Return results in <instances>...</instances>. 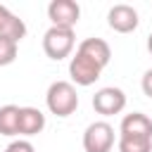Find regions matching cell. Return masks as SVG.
Masks as SVG:
<instances>
[{
    "label": "cell",
    "instance_id": "cell-1",
    "mask_svg": "<svg viewBox=\"0 0 152 152\" xmlns=\"http://www.w3.org/2000/svg\"><path fill=\"white\" fill-rule=\"evenodd\" d=\"M45 104L50 109V114L64 119V116H71L78 107V93H76V86L69 83V81H55L50 83L48 93H45Z\"/></svg>",
    "mask_w": 152,
    "mask_h": 152
},
{
    "label": "cell",
    "instance_id": "cell-2",
    "mask_svg": "<svg viewBox=\"0 0 152 152\" xmlns=\"http://www.w3.org/2000/svg\"><path fill=\"white\" fill-rule=\"evenodd\" d=\"M76 45V36H74V28H59V26H50L43 36V50L50 59L59 62L64 57L71 55Z\"/></svg>",
    "mask_w": 152,
    "mask_h": 152
},
{
    "label": "cell",
    "instance_id": "cell-3",
    "mask_svg": "<svg viewBox=\"0 0 152 152\" xmlns=\"http://www.w3.org/2000/svg\"><path fill=\"white\" fill-rule=\"evenodd\" d=\"M114 147V128L107 121H93L83 133L86 152H112Z\"/></svg>",
    "mask_w": 152,
    "mask_h": 152
},
{
    "label": "cell",
    "instance_id": "cell-4",
    "mask_svg": "<svg viewBox=\"0 0 152 152\" xmlns=\"http://www.w3.org/2000/svg\"><path fill=\"white\" fill-rule=\"evenodd\" d=\"M126 107V93L121 88H114V86H107V88H100L95 95H93V109L102 116H114V114H121Z\"/></svg>",
    "mask_w": 152,
    "mask_h": 152
},
{
    "label": "cell",
    "instance_id": "cell-5",
    "mask_svg": "<svg viewBox=\"0 0 152 152\" xmlns=\"http://www.w3.org/2000/svg\"><path fill=\"white\" fill-rule=\"evenodd\" d=\"M100 74H102V66L81 52H76L69 62V76L76 86H93L100 78Z\"/></svg>",
    "mask_w": 152,
    "mask_h": 152
},
{
    "label": "cell",
    "instance_id": "cell-6",
    "mask_svg": "<svg viewBox=\"0 0 152 152\" xmlns=\"http://www.w3.org/2000/svg\"><path fill=\"white\" fill-rule=\"evenodd\" d=\"M48 17H50L52 26L74 28L78 24V17H81V7L74 0H52L48 5Z\"/></svg>",
    "mask_w": 152,
    "mask_h": 152
},
{
    "label": "cell",
    "instance_id": "cell-7",
    "mask_svg": "<svg viewBox=\"0 0 152 152\" xmlns=\"http://www.w3.org/2000/svg\"><path fill=\"white\" fill-rule=\"evenodd\" d=\"M138 21L140 19H138L135 7L126 5V2H119V5H114L107 12V24L116 33H131V31H135L138 28Z\"/></svg>",
    "mask_w": 152,
    "mask_h": 152
},
{
    "label": "cell",
    "instance_id": "cell-8",
    "mask_svg": "<svg viewBox=\"0 0 152 152\" xmlns=\"http://www.w3.org/2000/svg\"><path fill=\"white\" fill-rule=\"evenodd\" d=\"M76 52L90 57V59H93L95 64H100L102 69H104V66L109 64V59H112V48H109V43L102 40V38H86V40H81L78 48H76Z\"/></svg>",
    "mask_w": 152,
    "mask_h": 152
},
{
    "label": "cell",
    "instance_id": "cell-9",
    "mask_svg": "<svg viewBox=\"0 0 152 152\" xmlns=\"http://www.w3.org/2000/svg\"><path fill=\"white\" fill-rule=\"evenodd\" d=\"M119 135H142V138H152V119L142 112H131L121 119L119 126Z\"/></svg>",
    "mask_w": 152,
    "mask_h": 152
},
{
    "label": "cell",
    "instance_id": "cell-10",
    "mask_svg": "<svg viewBox=\"0 0 152 152\" xmlns=\"http://www.w3.org/2000/svg\"><path fill=\"white\" fill-rule=\"evenodd\" d=\"M43 128H45V114L40 109H36V107H21V114H19V135L31 138V135H38Z\"/></svg>",
    "mask_w": 152,
    "mask_h": 152
},
{
    "label": "cell",
    "instance_id": "cell-11",
    "mask_svg": "<svg viewBox=\"0 0 152 152\" xmlns=\"http://www.w3.org/2000/svg\"><path fill=\"white\" fill-rule=\"evenodd\" d=\"M0 36L12 38V40H21L26 36V24L24 19H19L14 12H10L5 5H0Z\"/></svg>",
    "mask_w": 152,
    "mask_h": 152
},
{
    "label": "cell",
    "instance_id": "cell-12",
    "mask_svg": "<svg viewBox=\"0 0 152 152\" xmlns=\"http://www.w3.org/2000/svg\"><path fill=\"white\" fill-rule=\"evenodd\" d=\"M19 114L21 107L17 104L0 107V135H19Z\"/></svg>",
    "mask_w": 152,
    "mask_h": 152
},
{
    "label": "cell",
    "instance_id": "cell-13",
    "mask_svg": "<svg viewBox=\"0 0 152 152\" xmlns=\"http://www.w3.org/2000/svg\"><path fill=\"white\" fill-rule=\"evenodd\" d=\"M119 152H152V138L142 135H119Z\"/></svg>",
    "mask_w": 152,
    "mask_h": 152
},
{
    "label": "cell",
    "instance_id": "cell-14",
    "mask_svg": "<svg viewBox=\"0 0 152 152\" xmlns=\"http://www.w3.org/2000/svg\"><path fill=\"white\" fill-rule=\"evenodd\" d=\"M17 50H19V43H17V40L0 36V66L12 64V62L17 59Z\"/></svg>",
    "mask_w": 152,
    "mask_h": 152
},
{
    "label": "cell",
    "instance_id": "cell-15",
    "mask_svg": "<svg viewBox=\"0 0 152 152\" xmlns=\"http://www.w3.org/2000/svg\"><path fill=\"white\" fill-rule=\"evenodd\" d=\"M5 152H36V147L31 145V140L19 138V140H12V142L7 145V150H5Z\"/></svg>",
    "mask_w": 152,
    "mask_h": 152
},
{
    "label": "cell",
    "instance_id": "cell-16",
    "mask_svg": "<svg viewBox=\"0 0 152 152\" xmlns=\"http://www.w3.org/2000/svg\"><path fill=\"white\" fill-rule=\"evenodd\" d=\"M140 88H142V93L152 100V69H147L145 74H142V81H140Z\"/></svg>",
    "mask_w": 152,
    "mask_h": 152
},
{
    "label": "cell",
    "instance_id": "cell-17",
    "mask_svg": "<svg viewBox=\"0 0 152 152\" xmlns=\"http://www.w3.org/2000/svg\"><path fill=\"white\" fill-rule=\"evenodd\" d=\"M147 50H150V55H152V33L147 36Z\"/></svg>",
    "mask_w": 152,
    "mask_h": 152
}]
</instances>
